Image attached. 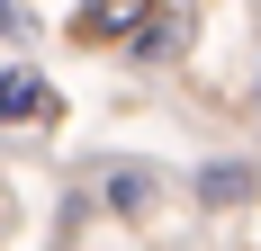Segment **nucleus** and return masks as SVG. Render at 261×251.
Returning a JSON list of instances; mask_svg holds the SVG:
<instances>
[{
	"label": "nucleus",
	"mask_w": 261,
	"mask_h": 251,
	"mask_svg": "<svg viewBox=\"0 0 261 251\" xmlns=\"http://www.w3.org/2000/svg\"><path fill=\"white\" fill-rule=\"evenodd\" d=\"M144 18H153V0H81L72 36H81V45H126Z\"/></svg>",
	"instance_id": "f257e3e1"
},
{
	"label": "nucleus",
	"mask_w": 261,
	"mask_h": 251,
	"mask_svg": "<svg viewBox=\"0 0 261 251\" xmlns=\"http://www.w3.org/2000/svg\"><path fill=\"white\" fill-rule=\"evenodd\" d=\"M180 45H189V27H180V18H162V9H153V18H144V27L126 36V63H144V72H153V63H171Z\"/></svg>",
	"instance_id": "f03ea898"
},
{
	"label": "nucleus",
	"mask_w": 261,
	"mask_h": 251,
	"mask_svg": "<svg viewBox=\"0 0 261 251\" xmlns=\"http://www.w3.org/2000/svg\"><path fill=\"white\" fill-rule=\"evenodd\" d=\"M252 189H261V179L243 171V162H207V171H198V206H243Z\"/></svg>",
	"instance_id": "7ed1b4c3"
},
{
	"label": "nucleus",
	"mask_w": 261,
	"mask_h": 251,
	"mask_svg": "<svg viewBox=\"0 0 261 251\" xmlns=\"http://www.w3.org/2000/svg\"><path fill=\"white\" fill-rule=\"evenodd\" d=\"M153 198H162V179L144 171V162H126V171L108 179V206H117V215H144V206H153Z\"/></svg>",
	"instance_id": "20e7f679"
},
{
	"label": "nucleus",
	"mask_w": 261,
	"mask_h": 251,
	"mask_svg": "<svg viewBox=\"0 0 261 251\" xmlns=\"http://www.w3.org/2000/svg\"><path fill=\"white\" fill-rule=\"evenodd\" d=\"M45 81H36V72H0V117H45Z\"/></svg>",
	"instance_id": "39448f33"
},
{
	"label": "nucleus",
	"mask_w": 261,
	"mask_h": 251,
	"mask_svg": "<svg viewBox=\"0 0 261 251\" xmlns=\"http://www.w3.org/2000/svg\"><path fill=\"white\" fill-rule=\"evenodd\" d=\"M18 27H27V18H18V9H9V0H0V36H18Z\"/></svg>",
	"instance_id": "423d86ee"
}]
</instances>
